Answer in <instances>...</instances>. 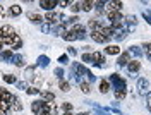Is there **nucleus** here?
Segmentation results:
<instances>
[{
    "label": "nucleus",
    "mask_w": 151,
    "mask_h": 115,
    "mask_svg": "<svg viewBox=\"0 0 151 115\" xmlns=\"http://www.w3.org/2000/svg\"><path fill=\"white\" fill-rule=\"evenodd\" d=\"M5 14H7V9H5L4 5H0V17H2V16H5Z\"/></svg>",
    "instance_id": "09e8293b"
},
{
    "label": "nucleus",
    "mask_w": 151,
    "mask_h": 115,
    "mask_svg": "<svg viewBox=\"0 0 151 115\" xmlns=\"http://www.w3.org/2000/svg\"><path fill=\"white\" fill-rule=\"evenodd\" d=\"M21 12H22V7H21V5H17V4L10 5V9H9V14H10V16L17 17V16H21Z\"/></svg>",
    "instance_id": "dca6fc26"
},
{
    "label": "nucleus",
    "mask_w": 151,
    "mask_h": 115,
    "mask_svg": "<svg viewBox=\"0 0 151 115\" xmlns=\"http://www.w3.org/2000/svg\"><path fill=\"white\" fill-rule=\"evenodd\" d=\"M110 81H112L113 86H115V91H120V89H125L127 91V84H125V81L119 74H112L110 76Z\"/></svg>",
    "instance_id": "f257e3e1"
},
{
    "label": "nucleus",
    "mask_w": 151,
    "mask_h": 115,
    "mask_svg": "<svg viewBox=\"0 0 151 115\" xmlns=\"http://www.w3.org/2000/svg\"><path fill=\"white\" fill-rule=\"evenodd\" d=\"M4 52V43H0V53Z\"/></svg>",
    "instance_id": "8fccbe9b"
},
{
    "label": "nucleus",
    "mask_w": 151,
    "mask_h": 115,
    "mask_svg": "<svg viewBox=\"0 0 151 115\" xmlns=\"http://www.w3.org/2000/svg\"><path fill=\"white\" fill-rule=\"evenodd\" d=\"M62 19V14H58V12H47L45 14V21H47V24H58Z\"/></svg>",
    "instance_id": "20e7f679"
},
{
    "label": "nucleus",
    "mask_w": 151,
    "mask_h": 115,
    "mask_svg": "<svg viewBox=\"0 0 151 115\" xmlns=\"http://www.w3.org/2000/svg\"><path fill=\"white\" fill-rule=\"evenodd\" d=\"M45 103H47V101H43V100H36V101H33V103H31V110L38 115V114H40V110L45 106Z\"/></svg>",
    "instance_id": "f8f14e48"
},
{
    "label": "nucleus",
    "mask_w": 151,
    "mask_h": 115,
    "mask_svg": "<svg viewBox=\"0 0 151 115\" xmlns=\"http://www.w3.org/2000/svg\"><path fill=\"white\" fill-rule=\"evenodd\" d=\"M48 64H50V57H47V55H40L38 57V65L40 67H47Z\"/></svg>",
    "instance_id": "4be33fe9"
},
{
    "label": "nucleus",
    "mask_w": 151,
    "mask_h": 115,
    "mask_svg": "<svg viewBox=\"0 0 151 115\" xmlns=\"http://www.w3.org/2000/svg\"><path fill=\"white\" fill-rule=\"evenodd\" d=\"M67 53H69V55H72V57H76V55H77L76 48H72V47H69V50H67Z\"/></svg>",
    "instance_id": "c03bdc74"
},
{
    "label": "nucleus",
    "mask_w": 151,
    "mask_h": 115,
    "mask_svg": "<svg viewBox=\"0 0 151 115\" xmlns=\"http://www.w3.org/2000/svg\"><path fill=\"white\" fill-rule=\"evenodd\" d=\"M79 88H81V91L84 93V95H88V93H91V86H89V83H79Z\"/></svg>",
    "instance_id": "393cba45"
},
{
    "label": "nucleus",
    "mask_w": 151,
    "mask_h": 115,
    "mask_svg": "<svg viewBox=\"0 0 151 115\" xmlns=\"http://www.w3.org/2000/svg\"><path fill=\"white\" fill-rule=\"evenodd\" d=\"M21 47H22V40H21L17 34H16L14 38L10 40V48H12V50H19Z\"/></svg>",
    "instance_id": "4468645a"
},
{
    "label": "nucleus",
    "mask_w": 151,
    "mask_h": 115,
    "mask_svg": "<svg viewBox=\"0 0 151 115\" xmlns=\"http://www.w3.org/2000/svg\"><path fill=\"white\" fill-rule=\"evenodd\" d=\"M40 93H41L43 101H47V103H52V101L55 100V95H53V93H50V91H40Z\"/></svg>",
    "instance_id": "a211bd4d"
},
{
    "label": "nucleus",
    "mask_w": 151,
    "mask_h": 115,
    "mask_svg": "<svg viewBox=\"0 0 151 115\" xmlns=\"http://www.w3.org/2000/svg\"><path fill=\"white\" fill-rule=\"evenodd\" d=\"M55 76L57 77H60V79H64V69H55Z\"/></svg>",
    "instance_id": "a19ab883"
},
{
    "label": "nucleus",
    "mask_w": 151,
    "mask_h": 115,
    "mask_svg": "<svg viewBox=\"0 0 151 115\" xmlns=\"http://www.w3.org/2000/svg\"><path fill=\"white\" fill-rule=\"evenodd\" d=\"M58 88L64 91V93H69L70 91V83L65 81V79H60V83H58Z\"/></svg>",
    "instance_id": "412c9836"
},
{
    "label": "nucleus",
    "mask_w": 151,
    "mask_h": 115,
    "mask_svg": "<svg viewBox=\"0 0 151 115\" xmlns=\"http://www.w3.org/2000/svg\"><path fill=\"white\" fill-rule=\"evenodd\" d=\"M14 98H16V96L12 95V93H9L7 89H0V101H4V103H7V105L10 106V103H12Z\"/></svg>",
    "instance_id": "423d86ee"
},
{
    "label": "nucleus",
    "mask_w": 151,
    "mask_h": 115,
    "mask_svg": "<svg viewBox=\"0 0 151 115\" xmlns=\"http://www.w3.org/2000/svg\"><path fill=\"white\" fill-rule=\"evenodd\" d=\"M91 38H93V41H96V43H106V41H108V36H105V33L98 28V26H96V29L91 31Z\"/></svg>",
    "instance_id": "f03ea898"
},
{
    "label": "nucleus",
    "mask_w": 151,
    "mask_h": 115,
    "mask_svg": "<svg viewBox=\"0 0 151 115\" xmlns=\"http://www.w3.org/2000/svg\"><path fill=\"white\" fill-rule=\"evenodd\" d=\"M96 5H98V7H96V12H98V14H101V12H103L105 2H96Z\"/></svg>",
    "instance_id": "ea45409f"
},
{
    "label": "nucleus",
    "mask_w": 151,
    "mask_h": 115,
    "mask_svg": "<svg viewBox=\"0 0 151 115\" xmlns=\"http://www.w3.org/2000/svg\"><path fill=\"white\" fill-rule=\"evenodd\" d=\"M127 95V91L125 89H120V91H115V100H119V101H122L124 98Z\"/></svg>",
    "instance_id": "c756f323"
},
{
    "label": "nucleus",
    "mask_w": 151,
    "mask_h": 115,
    "mask_svg": "<svg viewBox=\"0 0 151 115\" xmlns=\"http://www.w3.org/2000/svg\"><path fill=\"white\" fill-rule=\"evenodd\" d=\"M67 60H69V55H60V57H58V62H60L62 65H64V64H67Z\"/></svg>",
    "instance_id": "79ce46f5"
},
{
    "label": "nucleus",
    "mask_w": 151,
    "mask_h": 115,
    "mask_svg": "<svg viewBox=\"0 0 151 115\" xmlns=\"http://www.w3.org/2000/svg\"><path fill=\"white\" fill-rule=\"evenodd\" d=\"M91 60L96 65H101V62H105V55L101 52H94V53H91Z\"/></svg>",
    "instance_id": "9b49d317"
},
{
    "label": "nucleus",
    "mask_w": 151,
    "mask_h": 115,
    "mask_svg": "<svg viewBox=\"0 0 151 115\" xmlns=\"http://www.w3.org/2000/svg\"><path fill=\"white\" fill-rule=\"evenodd\" d=\"M4 81H5L7 84H16V83H17L16 76H12V74H5V76H4Z\"/></svg>",
    "instance_id": "bb28decb"
},
{
    "label": "nucleus",
    "mask_w": 151,
    "mask_h": 115,
    "mask_svg": "<svg viewBox=\"0 0 151 115\" xmlns=\"http://www.w3.org/2000/svg\"><path fill=\"white\" fill-rule=\"evenodd\" d=\"M77 115H89V114H86V112H81V114H77Z\"/></svg>",
    "instance_id": "603ef678"
},
{
    "label": "nucleus",
    "mask_w": 151,
    "mask_h": 115,
    "mask_svg": "<svg viewBox=\"0 0 151 115\" xmlns=\"http://www.w3.org/2000/svg\"><path fill=\"white\" fill-rule=\"evenodd\" d=\"M41 31L43 33H48L50 31V24H41Z\"/></svg>",
    "instance_id": "a18cd8bd"
},
{
    "label": "nucleus",
    "mask_w": 151,
    "mask_h": 115,
    "mask_svg": "<svg viewBox=\"0 0 151 115\" xmlns=\"http://www.w3.org/2000/svg\"><path fill=\"white\" fill-rule=\"evenodd\" d=\"M146 100H148V108H150V112H151V91L146 95Z\"/></svg>",
    "instance_id": "de8ad7c7"
},
{
    "label": "nucleus",
    "mask_w": 151,
    "mask_h": 115,
    "mask_svg": "<svg viewBox=\"0 0 151 115\" xmlns=\"http://www.w3.org/2000/svg\"><path fill=\"white\" fill-rule=\"evenodd\" d=\"M105 52H106L108 55H119V53H120V47H119V45H108V47L105 48Z\"/></svg>",
    "instance_id": "2eb2a0df"
},
{
    "label": "nucleus",
    "mask_w": 151,
    "mask_h": 115,
    "mask_svg": "<svg viewBox=\"0 0 151 115\" xmlns=\"http://www.w3.org/2000/svg\"><path fill=\"white\" fill-rule=\"evenodd\" d=\"M110 91V81H106V79H103V81H100V93H108Z\"/></svg>",
    "instance_id": "6ab92c4d"
},
{
    "label": "nucleus",
    "mask_w": 151,
    "mask_h": 115,
    "mask_svg": "<svg viewBox=\"0 0 151 115\" xmlns=\"http://www.w3.org/2000/svg\"><path fill=\"white\" fill-rule=\"evenodd\" d=\"M119 65H127L129 62H131V52H125V53H122L120 57H119Z\"/></svg>",
    "instance_id": "ddd939ff"
},
{
    "label": "nucleus",
    "mask_w": 151,
    "mask_h": 115,
    "mask_svg": "<svg viewBox=\"0 0 151 115\" xmlns=\"http://www.w3.org/2000/svg\"><path fill=\"white\" fill-rule=\"evenodd\" d=\"M16 84H17V88L19 89H28V81H17V83H16Z\"/></svg>",
    "instance_id": "c9c22d12"
},
{
    "label": "nucleus",
    "mask_w": 151,
    "mask_h": 115,
    "mask_svg": "<svg viewBox=\"0 0 151 115\" xmlns=\"http://www.w3.org/2000/svg\"><path fill=\"white\" fill-rule=\"evenodd\" d=\"M10 110H14V112H21V110H22V103L19 101V98H14V100H12Z\"/></svg>",
    "instance_id": "aec40b11"
},
{
    "label": "nucleus",
    "mask_w": 151,
    "mask_h": 115,
    "mask_svg": "<svg viewBox=\"0 0 151 115\" xmlns=\"http://www.w3.org/2000/svg\"><path fill=\"white\" fill-rule=\"evenodd\" d=\"M48 112H50V115H57L58 114V106H57V103H48Z\"/></svg>",
    "instance_id": "cd10ccee"
},
{
    "label": "nucleus",
    "mask_w": 151,
    "mask_h": 115,
    "mask_svg": "<svg viewBox=\"0 0 151 115\" xmlns=\"http://www.w3.org/2000/svg\"><path fill=\"white\" fill-rule=\"evenodd\" d=\"M28 19L31 22H35V24H41V21L45 19L43 16H40L38 12H28Z\"/></svg>",
    "instance_id": "1a4fd4ad"
},
{
    "label": "nucleus",
    "mask_w": 151,
    "mask_h": 115,
    "mask_svg": "<svg viewBox=\"0 0 151 115\" xmlns=\"http://www.w3.org/2000/svg\"><path fill=\"white\" fill-rule=\"evenodd\" d=\"M148 88H150V84H148L146 79H139V81H137V89H139L141 95H144V93L148 95Z\"/></svg>",
    "instance_id": "9d476101"
},
{
    "label": "nucleus",
    "mask_w": 151,
    "mask_h": 115,
    "mask_svg": "<svg viewBox=\"0 0 151 115\" xmlns=\"http://www.w3.org/2000/svg\"><path fill=\"white\" fill-rule=\"evenodd\" d=\"M72 2H67V0H62V2H58V5L60 7H67V5H70Z\"/></svg>",
    "instance_id": "49530a36"
},
{
    "label": "nucleus",
    "mask_w": 151,
    "mask_h": 115,
    "mask_svg": "<svg viewBox=\"0 0 151 115\" xmlns=\"http://www.w3.org/2000/svg\"><path fill=\"white\" fill-rule=\"evenodd\" d=\"M70 10H72V12H79V10H81V4H79V2H72V4H70Z\"/></svg>",
    "instance_id": "473e14b6"
},
{
    "label": "nucleus",
    "mask_w": 151,
    "mask_h": 115,
    "mask_svg": "<svg viewBox=\"0 0 151 115\" xmlns=\"http://www.w3.org/2000/svg\"><path fill=\"white\" fill-rule=\"evenodd\" d=\"M62 115H74V114H72V112H64Z\"/></svg>",
    "instance_id": "3c124183"
},
{
    "label": "nucleus",
    "mask_w": 151,
    "mask_h": 115,
    "mask_svg": "<svg viewBox=\"0 0 151 115\" xmlns=\"http://www.w3.org/2000/svg\"><path fill=\"white\" fill-rule=\"evenodd\" d=\"M0 43H2V34H0Z\"/></svg>",
    "instance_id": "864d4df0"
},
{
    "label": "nucleus",
    "mask_w": 151,
    "mask_h": 115,
    "mask_svg": "<svg viewBox=\"0 0 151 115\" xmlns=\"http://www.w3.org/2000/svg\"><path fill=\"white\" fill-rule=\"evenodd\" d=\"M35 76H36V74H35V67H28L26 69V79H28V81H33Z\"/></svg>",
    "instance_id": "c85d7f7f"
},
{
    "label": "nucleus",
    "mask_w": 151,
    "mask_h": 115,
    "mask_svg": "<svg viewBox=\"0 0 151 115\" xmlns=\"http://www.w3.org/2000/svg\"><path fill=\"white\" fill-rule=\"evenodd\" d=\"M62 38L65 40V41H74V40H77V38L74 36V34H72V33H65V34H64Z\"/></svg>",
    "instance_id": "4c0bfd02"
},
{
    "label": "nucleus",
    "mask_w": 151,
    "mask_h": 115,
    "mask_svg": "<svg viewBox=\"0 0 151 115\" xmlns=\"http://www.w3.org/2000/svg\"><path fill=\"white\" fill-rule=\"evenodd\" d=\"M94 2H91V0H86V2H81V9L86 10V12H89V10H93L94 7Z\"/></svg>",
    "instance_id": "5701e85b"
},
{
    "label": "nucleus",
    "mask_w": 151,
    "mask_h": 115,
    "mask_svg": "<svg viewBox=\"0 0 151 115\" xmlns=\"http://www.w3.org/2000/svg\"><path fill=\"white\" fill-rule=\"evenodd\" d=\"M26 93H28V95H38V93H40V89H38L36 86H29L28 89H26Z\"/></svg>",
    "instance_id": "72a5a7b5"
},
{
    "label": "nucleus",
    "mask_w": 151,
    "mask_h": 115,
    "mask_svg": "<svg viewBox=\"0 0 151 115\" xmlns=\"http://www.w3.org/2000/svg\"><path fill=\"white\" fill-rule=\"evenodd\" d=\"M108 10H120L122 9V2H105Z\"/></svg>",
    "instance_id": "f3484780"
},
{
    "label": "nucleus",
    "mask_w": 151,
    "mask_h": 115,
    "mask_svg": "<svg viewBox=\"0 0 151 115\" xmlns=\"http://www.w3.org/2000/svg\"><path fill=\"white\" fill-rule=\"evenodd\" d=\"M83 62H84V64L93 62V60H91V53H84V55H83Z\"/></svg>",
    "instance_id": "58836bf2"
},
{
    "label": "nucleus",
    "mask_w": 151,
    "mask_h": 115,
    "mask_svg": "<svg viewBox=\"0 0 151 115\" xmlns=\"http://www.w3.org/2000/svg\"><path fill=\"white\" fill-rule=\"evenodd\" d=\"M62 110L64 112H72V103H69V101L62 103Z\"/></svg>",
    "instance_id": "e433bc0d"
},
{
    "label": "nucleus",
    "mask_w": 151,
    "mask_h": 115,
    "mask_svg": "<svg viewBox=\"0 0 151 115\" xmlns=\"http://www.w3.org/2000/svg\"><path fill=\"white\" fill-rule=\"evenodd\" d=\"M10 110V106L7 103H4V101H0V115H5L7 112Z\"/></svg>",
    "instance_id": "7c9ffc66"
},
{
    "label": "nucleus",
    "mask_w": 151,
    "mask_h": 115,
    "mask_svg": "<svg viewBox=\"0 0 151 115\" xmlns=\"http://www.w3.org/2000/svg\"><path fill=\"white\" fill-rule=\"evenodd\" d=\"M0 57L4 58V60H12L14 53H12V50H4V52L0 53Z\"/></svg>",
    "instance_id": "a878e982"
},
{
    "label": "nucleus",
    "mask_w": 151,
    "mask_h": 115,
    "mask_svg": "<svg viewBox=\"0 0 151 115\" xmlns=\"http://www.w3.org/2000/svg\"><path fill=\"white\" fill-rule=\"evenodd\" d=\"M144 53H146V57L151 60V43H146V45H144Z\"/></svg>",
    "instance_id": "f704fd0d"
},
{
    "label": "nucleus",
    "mask_w": 151,
    "mask_h": 115,
    "mask_svg": "<svg viewBox=\"0 0 151 115\" xmlns=\"http://www.w3.org/2000/svg\"><path fill=\"white\" fill-rule=\"evenodd\" d=\"M12 64L17 65V67H22V65H24V57H22V55H14V57H12Z\"/></svg>",
    "instance_id": "b1692460"
},
{
    "label": "nucleus",
    "mask_w": 151,
    "mask_h": 115,
    "mask_svg": "<svg viewBox=\"0 0 151 115\" xmlns=\"http://www.w3.org/2000/svg\"><path fill=\"white\" fill-rule=\"evenodd\" d=\"M139 69H141V62H139V60H131V62L127 64V70H129L131 74L137 72Z\"/></svg>",
    "instance_id": "6e6552de"
},
{
    "label": "nucleus",
    "mask_w": 151,
    "mask_h": 115,
    "mask_svg": "<svg viewBox=\"0 0 151 115\" xmlns=\"http://www.w3.org/2000/svg\"><path fill=\"white\" fill-rule=\"evenodd\" d=\"M129 52H132L136 57H141V55H142V50H139V47H131V48H129Z\"/></svg>",
    "instance_id": "2f4dec72"
},
{
    "label": "nucleus",
    "mask_w": 151,
    "mask_h": 115,
    "mask_svg": "<svg viewBox=\"0 0 151 115\" xmlns=\"http://www.w3.org/2000/svg\"><path fill=\"white\" fill-rule=\"evenodd\" d=\"M70 33L74 34L76 38H79V40L86 38V28H84V26H81V24H76L74 28H72V31H70Z\"/></svg>",
    "instance_id": "39448f33"
},
{
    "label": "nucleus",
    "mask_w": 151,
    "mask_h": 115,
    "mask_svg": "<svg viewBox=\"0 0 151 115\" xmlns=\"http://www.w3.org/2000/svg\"><path fill=\"white\" fill-rule=\"evenodd\" d=\"M127 21H129V24H132V26H134V24L137 22V17H136V16H129V17H127Z\"/></svg>",
    "instance_id": "37998d69"
},
{
    "label": "nucleus",
    "mask_w": 151,
    "mask_h": 115,
    "mask_svg": "<svg viewBox=\"0 0 151 115\" xmlns=\"http://www.w3.org/2000/svg\"><path fill=\"white\" fill-rule=\"evenodd\" d=\"M0 34H2V38H7V40H10V38H14L17 33H16V29L12 28L10 24H4L2 28H0Z\"/></svg>",
    "instance_id": "7ed1b4c3"
},
{
    "label": "nucleus",
    "mask_w": 151,
    "mask_h": 115,
    "mask_svg": "<svg viewBox=\"0 0 151 115\" xmlns=\"http://www.w3.org/2000/svg\"><path fill=\"white\" fill-rule=\"evenodd\" d=\"M55 5H58L57 0H41V2H40V7L45 9L47 12H52V9H53Z\"/></svg>",
    "instance_id": "0eeeda50"
}]
</instances>
